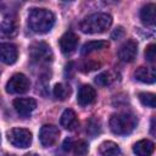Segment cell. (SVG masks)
<instances>
[{
	"label": "cell",
	"instance_id": "cell-1",
	"mask_svg": "<svg viewBox=\"0 0 156 156\" xmlns=\"http://www.w3.org/2000/svg\"><path fill=\"white\" fill-rule=\"evenodd\" d=\"M55 16L46 9H33L28 15V26L37 34H45L51 30Z\"/></svg>",
	"mask_w": 156,
	"mask_h": 156
},
{
	"label": "cell",
	"instance_id": "cell-2",
	"mask_svg": "<svg viewBox=\"0 0 156 156\" xmlns=\"http://www.w3.org/2000/svg\"><path fill=\"white\" fill-rule=\"evenodd\" d=\"M112 24V17L105 12H98L87 16L80 23L79 29L83 33L88 34H96L106 32Z\"/></svg>",
	"mask_w": 156,
	"mask_h": 156
},
{
	"label": "cell",
	"instance_id": "cell-3",
	"mask_svg": "<svg viewBox=\"0 0 156 156\" xmlns=\"http://www.w3.org/2000/svg\"><path fill=\"white\" fill-rule=\"evenodd\" d=\"M138 119L135 118L134 115L128 113V112H121V113H115L110 118V129L112 133L117 135H127L134 130L136 127Z\"/></svg>",
	"mask_w": 156,
	"mask_h": 156
},
{
	"label": "cell",
	"instance_id": "cell-4",
	"mask_svg": "<svg viewBox=\"0 0 156 156\" xmlns=\"http://www.w3.org/2000/svg\"><path fill=\"white\" fill-rule=\"evenodd\" d=\"M29 57L34 63L44 65L52 60V52L46 43L37 41L29 46Z\"/></svg>",
	"mask_w": 156,
	"mask_h": 156
},
{
	"label": "cell",
	"instance_id": "cell-5",
	"mask_svg": "<svg viewBox=\"0 0 156 156\" xmlns=\"http://www.w3.org/2000/svg\"><path fill=\"white\" fill-rule=\"evenodd\" d=\"M7 139L12 146L26 149L32 144V133L26 128H12L7 132Z\"/></svg>",
	"mask_w": 156,
	"mask_h": 156
},
{
	"label": "cell",
	"instance_id": "cell-6",
	"mask_svg": "<svg viewBox=\"0 0 156 156\" xmlns=\"http://www.w3.org/2000/svg\"><path fill=\"white\" fill-rule=\"evenodd\" d=\"M29 87H30L29 79L22 73H16L7 80L6 91L10 94H23L28 91Z\"/></svg>",
	"mask_w": 156,
	"mask_h": 156
},
{
	"label": "cell",
	"instance_id": "cell-7",
	"mask_svg": "<svg viewBox=\"0 0 156 156\" xmlns=\"http://www.w3.org/2000/svg\"><path fill=\"white\" fill-rule=\"evenodd\" d=\"M58 135H60V132H58V128L56 126L44 124L39 132V140H40L43 146L49 147V146H52L57 141Z\"/></svg>",
	"mask_w": 156,
	"mask_h": 156
},
{
	"label": "cell",
	"instance_id": "cell-8",
	"mask_svg": "<svg viewBox=\"0 0 156 156\" xmlns=\"http://www.w3.org/2000/svg\"><path fill=\"white\" fill-rule=\"evenodd\" d=\"M13 107L20 116L28 117L37 108V101L32 98H18L13 100Z\"/></svg>",
	"mask_w": 156,
	"mask_h": 156
},
{
	"label": "cell",
	"instance_id": "cell-9",
	"mask_svg": "<svg viewBox=\"0 0 156 156\" xmlns=\"http://www.w3.org/2000/svg\"><path fill=\"white\" fill-rule=\"evenodd\" d=\"M18 51L16 45L11 43H1L0 44V61L5 65H12L17 61Z\"/></svg>",
	"mask_w": 156,
	"mask_h": 156
},
{
	"label": "cell",
	"instance_id": "cell-10",
	"mask_svg": "<svg viewBox=\"0 0 156 156\" xmlns=\"http://www.w3.org/2000/svg\"><path fill=\"white\" fill-rule=\"evenodd\" d=\"M138 54V44L134 40H127L118 50V57L123 62H132Z\"/></svg>",
	"mask_w": 156,
	"mask_h": 156
},
{
	"label": "cell",
	"instance_id": "cell-11",
	"mask_svg": "<svg viewBox=\"0 0 156 156\" xmlns=\"http://www.w3.org/2000/svg\"><path fill=\"white\" fill-rule=\"evenodd\" d=\"M77 44H78V37L72 33V32H67L65 33L60 40H58V45H60V49L61 51L65 54V55H68V54H72L76 48H77Z\"/></svg>",
	"mask_w": 156,
	"mask_h": 156
},
{
	"label": "cell",
	"instance_id": "cell-12",
	"mask_svg": "<svg viewBox=\"0 0 156 156\" xmlns=\"http://www.w3.org/2000/svg\"><path fill=\"white\" fill-rule=\"evenodd\" d=\"M96 99V91L91 85H82L77 94V102L80 106H88Z\"/></svg>",
	"mask_w": 156,
	"mask_h": 156
},
{
	"label": "cell",
	"instance_id": "cell-13",
	"mask_svg": "<svg viewBox=\"0 0 156 156\" xmlns=\"http://www.w3.org/2000/svg\"><path fill=\"white\" fill-rule=\"evenodd\" d=\"M18 33V26L15 20L6 18L0 23V38L1 39H10L16 37Z\"/></svg>",
	"mask_w": 156,
	"mask_h": 156
},
{
	"label": "cell",
	"instance_id": "cell-14",
	"mask_svg": "<svg viewBox=\"0 0 156 156\" xmlns=\"http://www.w3.org/2000/svg\"><path fill=\"white\" fill-rule=\"evenodd\" d=\"M134 77L136 80L141 82V83H146V84H152L156 80V73H155V68L152 67H139L136 68V71L134 72Z\"/></svg>",
	"mask_w": 156,
	"mask_h": 156
},
{
	"label": "cell",
	"instance_id": "cell-15",
	"mask_svg": "<svg viewBox=\"0 0 156 156\" xmlns=\"http://www.w3.org/2000/svg\"><path fill=\"white\" fill-rule=\"evenodd\" d=\"M155 150V144L147 139L139 140L133 146V152L136 156H151Z\"/></svg>",
	"mask_w": 156,
	"mask_h": 156
},
{
	"label": "cell",
	"instance_id": "cell-16",
	"mask_svg": "<svg viewBox=\"0 0 156 156\" xmlns=\"http://www.w3.org/2000/svg\"><path fill=\"white\" fill-rule=\"evenodd\" d=\"M60 123L65 129L68 130H73L77 126H78V119H77V115L73 110L67 108L62 112L61 118H60Z\"/></svg>",
	"mask_w": 156,
	"mask_h": 156
},
{
	"label": "cell",
	"instance_id": "cell-17",
	"mask_svg": "<svg viewBox=\"0 0 156 156\" xmlns=\"http://www.w3.org/2000/svg\"><path fill=\"white\" fill-rule=\"evenodd\" d=\"M155 4H146L140 10V20L145 26H154L155 24Z\"/></svg>",
	"mask_w": 156,
	"mask_h": 156
},
{
	"label": "cell",
	"instance_id": "cell-18",
	"mask_svg": "<svg viewBox=\"0 0 156 156\" xmlns=\"http://www.w3.org/2000/svg\"><path fill=\"white\" fill-rule=\"evenodd\" d=\"M100 156H122L119 146L113 141H104L99 146Z\"/></svg>",
	"mask_w": 156,
	"mask_h": 156
},
{
	"label": "cell",
	"instance_id": "cell-19",
	"mask_svg": "<svg viewBox=\"0 0 156 156\" xmlns=\"http://www.w3.org/2000/svg\"><path fill=\"white\" fill-rule=\"evenodd\" d=\"M108 46V43L105 41V40H91V41H88L85 43L83 46H82V55H88L93 51H98V50H102V49H106Z\"/></svg>",
	"mask_w": 156,
	"mask_h": 156
},
{
	"label": "cell",
	"instance_id": "cell-20",
	"mask_svg": "<svg viewBox=\"0 0 156 156\" xmlns=\"http://www.w3.org/2000/svg\"><path fill=\"white\" fill-rule=\"evenodd\" d=\"M71 94V88L63 83H58L54 87V95L58 100H66Z\"/></svg>",
	"mask_w": 156,
	"mask_h": 156
},
{
	"label": "cell",
	"instance_id": "cell-21",
	"mask_svg": "<svg viewBox=\"0 0 156 156\" xmlns=\"http://www.w3.org/2000/svg\"><path fill=\"white\" fill-rule=\"evenodd\" d=\"M115 80V76L108 72V71H105V72H101L100 74H98L95 77V83L100 87H107L110 85L112 82Z\"/></svg>",
	"mask_w": 156,
	"mask_h": 156
},
{
	"label": "cell",
	"instance_id": "cell-22",
	"mask_svg": "<svg viewBox=\"0 0 156 156\" xmlns=\"http://www.w3.org/2000/svg\"><path fill=\"white\" fill-rule=\"evenodd\" d=\"M138 98H139V101L146 107L154 108L156 106V98H155V94L152 93H140Z\"/></svg>",
	"mask_w": 156,
	"mask_h": 156
},
{
	"label": "cell",
	"instance_id": "cell-23",
	"mask_svg": "<svg viewBox=\"0 0 156 156\" xmlns=\"http://www.w3.org/2000/svg\"><path fill=\"white\" fill-rule=\"evenodd\" d=\"M72 150H73L76 156H85L88 154L89 145H88V143L85 140H78V141L73 143Z\"/></svg>",
	"mask_w": 156,
	"mask_h": 156
},
{
	"label": "cell",
	"instance_id": "cell-24",
	"mask_svg": "<svg viewBox=\"0 0 156 156\" xmlns=\"http://www.w3.org/2000/svg\"><path fill=\"white\" fill-rule=\"evenodd\" d=\"M101 132V127H100V122L95 118H90L87 123V133L90 135H96Z\"/></svg>",
	"mask_w": 156,
	"mask_h": 156
},
{
	"label": "cell",
	"instance_id": "cell-25",
	"mask_svg": "<svg viewBox=\"0 0 156 156\" xmlns=\"http://www.w3.org/2000/svg\"><path fill=\"white\" fill-rule=\"evenodd\" d=\"M100 67V63L99 62H95V61H87L84 62L82 66H80V71L83 73H89L91 71H95Z\"/></svg>",
	"mask_w": 156,
	"mask_h": 156
},
{
	"label": "cell",
	"instance_id": "cell-26",
	"mask_svg": "<svg viewBox=\"0 0 156 156\" xmlns=\"http://www.w3.org/2000/svg\"><path fill=\"white\" fill-rule=\"evenodd\" d=\"M155 57H156V46H155V44H150L145 49V58L149 62H154Z\"/></svg>",
	"mask_w": 156,
	"mask_h": 156
},
{
	"label": "cell",
	"instance_id": "cell-27",
	"mask_svg": "<svg viewBox=\"0 0 156 156\" xmlns=\"http://www.w3.org/2000/svg\"><path fill=\"white\" fill-rule=\"evenodd\" d=\"M124 37V29L123 27H117L112 33H111V38L113 40H118V39H122Z\"/></svg>",
	"mask_w": 156,
	"mask_h": 156
},
{
	"label": "cell",
	"instance_id": "cell-28",
	"mask_svg": "<svg viewBox=\"0 0 156 156\" xmlns=\"http://www.w3.org/2000/svg\"><path fill=\"white\" fill-rule=\"evenodd\" d=\"M74 73V62H68L66 66H65V76L67 78H71Z\"/></svg>",
	"mask_w": 156,
	"mask_h": 156
},
{
	"label": "cell",
	"instance_id": "cell-29",
	"mask_svg": "<svg viewBox=\"0 0 156 156\" xmlns=\"http://www.w3.org/2000/svg\"><path fill=\"white\" fill-rule=\"evenodd\" d=\"M72 146H73V140L69 139V138L65 139L63 145H62V149H63L65 151H71V150H72Z\"/></svg>",
	"mask_w": 156,
	"mask_h": 156
},
{
	"label": "cell",
	"instance_id": "cell-30",
	"mask_svg": "<svg viewBox=\"0 0 156 156\" xmlns=\"http://www.w3.org/2000/svg\"><path fill=\"white\" fill-rule=\"evenodd\" d=\"M151 134L155 135V118L151 119Z\"/></svg>",
	"mask_w": 156,
	"mask_h": 156
},
{
	"label": "cell",
	"instance_id": "cell-31",
	"mask_svg": "<svg viewBox=\"0 0 156 156\" xmlns=\"http://www.w3.org/2000/svg\"><path fill=\"white\" fill-rule=\"evenodd\" d=\"M0 156H15V155H10V154H6V152H0Z\"/></svg>",
	"mask_w": 156,
	"mask_h": 156
},
{
	"label": "cell",
	"instance_id": "cell-32",
	"mask_svg": "<svg viewBox=\"0 0 156 156\" xmlns=\"http://www.w3.org/2000/svg\"><path fill=\"white\" fill-rule=\"evenodd\" d=\"M24 156H38L37 154H26Z\"/></svg>",
	"mask_w": 156,
	"mask_h": 156
}]
</instances>
